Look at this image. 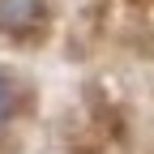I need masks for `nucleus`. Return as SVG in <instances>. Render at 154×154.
Segmentation results:
<instances>
[{
  "label": "nucleus",
  "instance_id": "f257e3e1",
  "mask_svg": "<svg viewBox=\"0 0 154 154\" xmlns=\"http://www.w3.org/2000/svg\"><path fill=\"white\" fill-rule=\"evenodd\" d=\"M43 22V0H0V30L5 34H30Z\"/></svg>",
  "mask_w": 154,
  "mask_h": 154
},
{
  "label": "nucleus",
  "instance_id": "f03ea898",
  "mask_svg": "<svg viewBox=\"0 0 154 154\" xmlns=\"http://www.w3.org/2000/svg\"><path fill=\"white\" fill-rule=\"evenodd\" d=\"M17 111H22V82L9 69H0V133L17 120Z\"/></svg>",
  "mask_w": 154,
  "mask_h": 154
}]
</instances>
